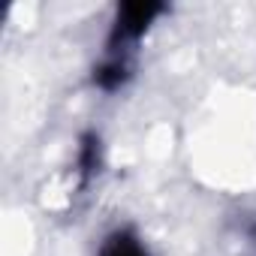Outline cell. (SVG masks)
Returning a JSON list of instances; mask_svg holds the SVG:
<instances>
[{
  "instance_id": "6da1fadb",
  "label": "cell",
  "mask_w": 256,
  "mask_h": 256,
  "mask_svg": "<svg viewBox=\"0 0 256 256\" xmlns=\"http://www.w3.org/2000/svg\"><path fill=\"white\" fill-rule=\"evenodd\" d=\"M160 12H166L163 4H124L118 10V18L106 42V58L94 70V82L102 90H118L126 84L133 72V52Z\"/></svg>"
},
{
  "instance_id": "7a4b0ae2",
  "label": "cell",
  "mask_w": 256,
  "mask_h": 256,
  "mask_svg": "<svg viewBox=\"0 0 256 256\" xmlns=\"http://www.w3.org/2000/svg\"><path fill=\"white\" fill-rule=\"evenodd\" d=\"M96 256H151V253L133 229H114L112 235H106Z\"/></svg>"
},
{
  "instance_id": "3957f363",
  "label": "cell",
  "mask_w": 256,
  "mask_h": 256,
  "mask_svg": "<svg viewBox=\"0 0 256 256\" xmlns=\"http://www.w3.org/2000/svg\"><path fill=\"white\" fill-rule=\"evenodd\" d=\"M247 232H250V238H253V244H256V223H250V226H247Z\"/></svg>"
}]
</instances>
